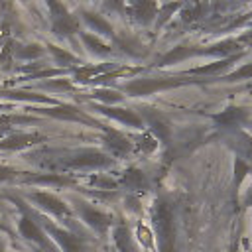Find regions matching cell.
<instances>
[{
	"label": "cell",
	"instance_id": "5",
	"mask_svg": "<svg viewBox=\"0 0 252 252\" xmlns=\"http://www.w3.org/2000/svg\"><path fill=\"white\" fill-rule=\"evenodd\" d=\"M85 217H87V220H89L93 226H96V228H104V226L108 224V220H110L106 215H102V213H98V211H87Z\"/></svg>",
	"mask_w": 252,
	"mask_h": 252
},
{
	"label": "cell",
	"instance_id": "7",
	"mask_svg": "<svg viewBox=\"0 0 252 252\" xmlns=\"http://www.w3.org/2000/svg\"><path fill=\"white\" fill-rule=\"evenodd\" d=\"M114 138H116V140H110V142H108V146H110L114 152L122 154V152H126V150H130V144H128L126 138H122L120 134H114Z\"/></svg>",
	"mask_w": 252,
	"mask_h": 252
},
{
	"label": "cell",
	"instance_id": "4",
	"mask_svg": "<svg viewBox=\"0 0 252 252\" xmlns=\"http://www.w3.org/2000/svg\"><path fill=\"white\" fill-rule=\"evenodd\" d=\"M116 242H118V246H120L122 252H136V248L130 242V234H128V230L124 226H120L116 230Z\"/></svg>",
	"mask_w": 252,
	"mask_h": 252
},
{
	"label": "cell",
	"instance_id": "8",
	"mask_svg": "<svg viewBox=\"0 0 252 252\" xmlns=\"http://www.w3.org/2000/svg\"><path fill=\"white\" fill-rule=\"evenodd\" d=\"M124 181L128 183V185H142L144 183V175L140 173V171H128L126 175H124Z\"/></svg>",
	"mask_w": 252,
	"mask_h": 252
},
{
	"label": "cell",
	"instance_id": "1",
	"mask_svg": "<svg viewBox=\"0 0 252 252\" xmlns=\"http://www.w3.org/2000/svg\"><path fill=\"white\" fill-rule=\"evenodd\" d=\"M156 228L159 234L161 252H173V220L167 205H159L156 211Z\"/></svg>",
	"mask_w": 252,
	"mask_h": 252
},
{
	"label": "cell",
	"instance_id": "9",
	"mask_svg": "<svg viewBox=\"0 0 252 252\" xmlns=\"http://www.w3.org/2000/svg\"><path fill=\"white\" fill-rule=\"evenodd\" d=\"M152 128H154V132H156L161 140H167V136H169V128H167L165 124H161V122H152Z\"/></svg>",
	"mask_w": 252,
	"mask_h": 252
},
{
	"label": "cell",
	"instance_id": "6",
	"mask_svg": "<svg viewBox=\"0 0 252 252\" xmlns=\"http://www.w3.org/2000/svg\"><path fill=\"white\" fill-rule=\"evenodd\" d=\"M108 114H112V116H116L118 120H122V122H128V124H132V126H140V118L136 116V114H132V112H118V110H106Z\"/></svg>",
	"mask_w": 252,
	"mask_h": 252
},
{
	"label": "cell",
	"instance_id": "2",
	"mask_svg": "<svg viewBox=\"0 0 252 252\" xmlns=\"http://www.w3.org/2000/svg\"><path fill=\"white\" fill-rule=\"evenodd\" d=\"M171 83H163V81H150V79H140V81H134L130 83L126 89L132 93V94H150L152 91L156 89H163Z\"/></svg>",
	"mask_w": 252,
	"mask_h": 252
},
{
	"label": "cell",
	"instance_id": "3",
	"mask_svg": "<svg viewBox=\"0 0 252 252\" xmlns=\"http://www.w3.org/2000/svg\"><path fill=\"white\" fill-rule=\"evenodd\" d=\"M244 118H246V110H244V108H228V110H224L222 114L217 116V120H219L220 124H226V126L240 124Z\"/></svg>",
	"mask_w": 252,
	"mask_h": 252
},
{
	"label": "cell",
	"instance_id": "10",
	"mask_svg": "<svg viewBox=\"0 0 252 252\" xmlns=\"http://www.w3.org/2000/svg\"><path fill=\"white\" fill-rule=\"evenodd\" d=\"M242 77H252V65H244L240 71L230 75V79H242Z\"/></svg>",
	"mask_w": 252,
	"mask_h": 252
}]
</instances>
